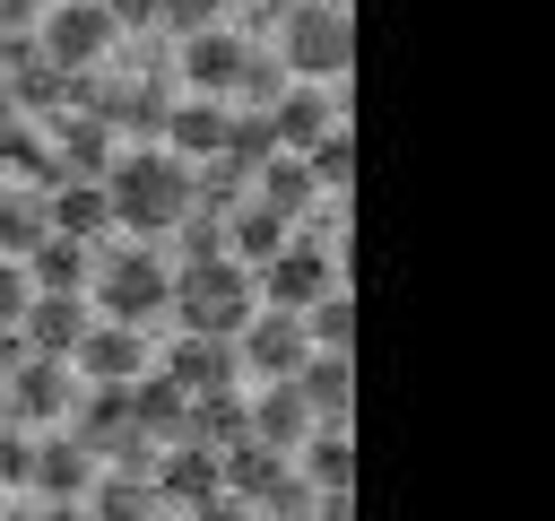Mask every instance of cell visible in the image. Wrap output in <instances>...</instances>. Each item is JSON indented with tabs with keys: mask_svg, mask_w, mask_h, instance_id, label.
Returning <instances> with one entry per match:
<instances>
[{
	"mask_svg": "<svg viewBox=\"0 0 555 521\" xmlns=\"http://www.w3.org/2000/svg\"><path fill=\"white\" fill-rule=\"evenodd\" d=\"M9 417H69V365L61 356H26V373L9 382Z\"/></svg>",
	"mask_w": 555,
	"mask_h": 521,
	"instance_id": "cell-23",
	"label": "cell"
},
{
	"mask_svg": "<svg viewBox=\"0 0 555 521\" xmlns=\"http://www.w3.org/2000/svg\"><path fill=\"white\" fill-rule=\"evenodd\" d=\"M0 26H17V35H26V26H35V9H26V0H0Z\"/></svg>",
	"mask_w": 555,
	"mask_h": 521,
	"instance_id": "cell-33",
	"label": "cell"
},
{
	"mask_svg": "<svg viewBox=\"0 0 555 521\" xmlns=\"http://www.w3.org/2000/svg\"><path fill=\"white\" fill-rule=\"evenodd\" d=\"M286 382L304 391L312 417H347V408H356V347H312Z\"/></svg>",
	"mask_w": 555,
	"mask_h": 521,
	"instance_id": "cell-16",
	"label": "cell"
},
{
	"mask_svg": "<svg viewBox=\"0 0 555 521\" xmlns=\"http://www.w3.org/2000/svg\"><path fill=\"white\" fill-rule=\"evenodd\" d=\"M251 287H260V304H278V313H304L312 295H330L338 287V260H330V234H286L260 269H251Z\"/></svg>",
	"mask_w": 555,
	"mask_h": 521,
	"instance_id": "cell-6",
	"label": "cell"
},
{
	"mask_svg": "<svg viewBox=\"0 0 555 521\" xmlns=\"http://www.w3.org/2000/svg\"><path fill=\"white\" fill-rule=\"evenodd\" d=\"M26 460H35V443L17 425H0V486H26Z\"/></svg>",
	"mask_w": 555,
	"mask_h": 521,
	"instance_id": "cell-29",
	"label": "cell"
},
{
	"mask_svg": "<svg viewBox=\"0 0 555 521\" xmlns=\"http://www.w3.org/2000/svg\"><path fill=\"white\" fill-rule=\"evenodd\" d=\"M260 113H269V139H278V148H312L321 130H338V122H347L338 87H321V78H295V87H278V104H260Z\"/></svg>",
	"mask_w": 555,
	"mask_h": 521,
	"instance_id": "cell-10",
	"label": "cell"
},
{
	"mask_svg": "<svg viewBox=\"0 0 555 521\" xmlns=\"http://www.w3.org/2000/svg\"><path fill=\"white\" fill-rule=\"evenodd\" d=\"M87 321H95L87 295H35V304L17 313V339H26V356H61V365H69V347H78Z\"/></svg>",
	"mask_w": 555,
	"mask_h": 521,
	"instance_id": "cell-15",
	"label": "cell"
},
{
	"mask_svg": "<svg viewBox=\"0 0 555 521\" xmlns=\"http://www.w3.org/2000/svg\"><path fill=\"white\" fill-rule=\"evenodd\" d=\"M87 269H95V243H69V234H43L26 252V287L35 295H87Z\"/></svg>",
	"mask_w": 555,
	"mask_h": 521,
	"instance_id": "cell-21",
	"label": "cell"
},
{
	"mask_svg": "<svg viewBox=\"0 0 555 521\" xmlns=\"http://www.w3.org/2000/svg\"><path fill=\"white\" fill-rule=\"evenodd\" d=\"M243 35H217V26H191L182 35V78H191V96H234V78H243Z\"/></svg>",
	"mask_w": 555,
	"mask_h": 521,
	"instance_id": "cell-14",
	"label": "cell"
},
{
	"mask_svg": "<svg viewBox=\"0 0 555 521\" xmlns=\"http://www.w3.org/2000/svg\"><path fill=\"white\" fill-rule=\"evenodd\" d=\"M0 521H35V512H0Z\"/></svg>",
	"mask_w": 555,
	"mask_h": 521,
	"instance_id": "cell-34",
	"label": "cell"
},
{
	"mask_svg": "<svg viewBox=\"0 0 555 521\" xmlns=\"http://www.w3.org/2000/svg\"><path fill=\"white\" fill-rule=\"evenodd\" d=\"M104 165H113V122L69 113L61 139H52V182H61V174H104Z\"/></svg>",
	"mask_w": 555,
	"mask_h": 521,
	"instance_id": "cell-22",
	"label": "cell"
},
{
	"mask_svg": "<svg viewBox=\"0 0 555 521\" xmlns=\"http://www.w3.org/2000/svg\"><path fill=\"white\" fill-rule=\"evenodd\" d=\"M104 17L130 35V26H147V17H156V0H104Z\"/></svg>",
	"mask_w": 555,
	"mask_h": 521,
	"instance_id": "cell-32",
	"label": "cell"
},
{
	"mask_svg": "<svg viewBox=\"0 0 555 521\" xmlns=\"http://www.w3.org/2000/svg\"><path fill=\"white\" fill-rule=\"evenodd\" d=\"M182 399H208V391H243V356H234V339H217V330H182L173 347H165V365H156Z\"/></svg>",
	"mask_w": 555,
	"mask_h": 521,
	"instance_id": "cell-9",
	"label": "cell"
},
{
	"mask_svg": "<svg viewBox=\"0 0 555 521\" xmlns=\"http://www.w3.org/2000/svg\"><path fill=\"white\" fill-rule=\"evenodd\" d=\"M165 313H182V330H217V339H234V330L260 313V287H251V269H243L234 252H199V260L173 269Z\"/></svg>",
	"mask_w": 555,
	"mask_h": 521,
	"instance_id": "cell-2",
	"label": "cell"
},
{
	"mask_svg": "<svg viewBox=\"0 0 555 521\" xmlns=\"http://www.w3.org/2000/svg\"><path fill=\"white\" fill-rule=\"evenodd\" d=\"M156 17H165L173 35H191V26H208L217 9H208V0H156Z\"/></svg>",
	"mask_w": 555,
	"mask_h": 521,
	"instance_id": "cell-30",
	"label": "cell"
},
{
	"mask_svg": "<svg viewBox=\"0 0 555 521\" xmlns=\"http://www.w3.org/2000/svg\"><path fill=\"white\" fill-rule=\"evenodd\" d=\"M69 373L95 382V391L139 382V373H147V330H139V321H87L78 347H69Z\"/></svg>",
	"mask_w": 555,
	"mask_h": 521,
	"instance_id": "cell-7",
	"label": "cell"
},
{
	"mask_svg": "<svg viewBox=\"0 0 555 521\" xmlns=\"http://www.w3.org/2000/svg\"><path fill=\"white\" fill-rule=\"evenodd\" d=\"M295 452H304L295 460L304 486H356V434H347V417H312V434Z\"/></svg>",
	"mask_w": 555,
	"mask_h": 521,
	"instance_id": "cell-19",
	"label": "cell"
},
{
	"mask_svg": "<svg viewBox=\"0 0 555 521\" xmlns=\"http://www.w3.org/2000/svg\"><path fill=\"white\" fill-rule=\"evenodd\" d=\"M104 200H113V234H173L182 217H191V165L173 156V148H113V165H104Z\"/></svg>",
	"mask_w": 555,
	"mask_h": 521,
	"instance_id": "cell-1",
	"label": "cell"
},
{
	"mask_svg": "<svg viewBox=\"0 0 555 521\" xmlns=\"http://www.w3.org/2000/svg\"><path fill=\"white\" fill-rule=\"evenodd\" d=\"M173 521H243V504H234V495H199V504H182Z\"/></svg>",
	"mask_w": 555,
	"mask_h": 521,
	"instance_id": "cell-31",
	"label": "cell"
},
{
	"mask_svg": "<svg viewBox=\"0 0 555 521\" xmlns=\"http://www.w3.org/2000/svg\"><path fill=\"white\" fill-rule=\"evenodd\" d=\"M225 96H191V104H165V130H156V148H173L182 165H208L217 148H225Z\"/></svg>",
	"mask_w": 555,
	"mask_h": 521,
	"instance_id": "cell-12",
	"label": "cell"
},
{
	"mask_svg": "<svg viewBox=\"0 0 555 521\" xmlns=\"http://www.w3.org/2000/svg\"><path fill=\"white\" fill-rule=\"evenodd\" d=\"M304 156V174H312V191H347L356 182V130L338 122V130H321L312 148H295Z\"/></svg>",
	"mask_w": 555,
	"mask_h": 521,
	"instance_id": "cell-27",
	"label": "cell"
},
{
	"mask_svg": "<svg viewBox=\"0 0 555 521\" xmlns=\"http://www.w3.org/2000/svg\"><path fill=\"white\" fill-rule=\"evenodd\" d=\"M208 9H243V0H208Z\"/></svg>",
	"mask_w": 555,
	"mask_h": 521,
	"instance_id": "cell-35",
	"label": "cell"
},
{
	"mask_svg": "<svg viewBox=\"0 0 555 521\" xmlns=\"http://www.w3.org/2000/svg\"><path fill=\"white\" fill-rule=\"evenodd\" d=\"M43 234H52L43 191H35V182H0V260H26Z\"/></svg>",
	"mask_w": 555,
	"mask_h": 521,
	"instance_id": "cell-25",
	"label": "cell"
},
{
	"mask_svg": "<svg viewBox=\"0 0 555 521\" xmlns=\"http://www.w3.org/2000/svg\"><path fill=\"white\" fill-rule=\"evenodd\" d=\"M278 61H286L295 78L338 87L347 61H356V17H347V0H286V9H278Z\"/></svg>",
	"mask_w": 555,
	"mask_h": 521,
	"instance_id": "cell-3",
	"label": "cell"
},
{
	"mask_svg": "<svg viewBox=\"0 0 555 521\" xmlns=\"http://www.w3.org/2000/svg\"><path fill=\"white\" fill-rule=\"evenodd\" d=\"M87 478H95V452H87L78 434L35 443V460H26V486H35L43 504H78V495H87Z\"/></svg>",
	"mask_w": 555,
	"mask_h": 521,
	"instance_id": "cell-17",
	"label": "cell"
},
{
	"mask_svg": "<svg viewBox=\"0 0 555 521\" xmlns=\"http://www.w3.org/2000/svg\"><path fill=\"white\" fill-rule=\"evenodd\" d=\"M87 521H156V495H147V469H113V478H87Z\"/></svg>",
	"mask_w": 555,
	"mask_h": 521,
	"instance_id": "cell-24",
	"label": "cell"
},
{
	"mask_svg": "<svg viewBox=\"0 0 555 521\" xmlns=\"http://www.w3.org/2000/svg\"><path fill=\"white\" fill-rule=\"evenodd\" d=\"M165 295H173V269L147 252V243H113L95 269H87V313L95 321H156L165 313Z\"/></svg>",
	"mask_w": 555,
	"mask_h": 521,
	"instance_id": "cell-4",
	"label": "cell"
},
{
	"mask_svg": "<svg viewBox=\"0 0 555 521\" xmlns=\"http://www.w3.org/2000/svg\"><path fill=\"white\" fill-rule=\"evenodd\" d=\"M295 321H304V339H312V347H356V304H347L338 287H330V295H312Z\"/></svg>",
	"mask_w": 555,
	"mask_h": 521,
	"instance_id": "cell-28",
	"label": "cell"
},
{
	"mask_svg": "<svg viewBox=\"0 0 555 521\" xmlns=\"http://www.w3.org/2000/svg\"><path fill=\"white\" fill-rule=\"evenodd\" d=\"M243 434H251V443H269V452H295V443L312 434L304 391H295V382H260V391L243 399Z\"/></svg>",
	"mask_w": 555,
	"mask_h": 521,
	"instance_id": "cell-13",
	"label": "cell"
},
{
	"mask_svg": "<svg viewBox=\"0 0 555 521\" xmlns=\"http://www.w3.org/2000/svg\"><path fill=\"white\" fill-rule=\"evenodd\" d=\"M251 200H260V208H278L286 226H304V208H312L321 191H312V174H304V156H295V148H269V156L251 165Z\"/></svg>",
	"mask_w": 555,
	"mask_h": 521,
	"instance_id": "cell-18",
	"label": "cell"
},
{
	"mask_svg": "<svg viewBox=\"0 0 555 521\" xmlns=\"http://www.w3.org/2000/svg\"><path fill=\"white\" fill-rule=\"evenodd\" d=\"M278 478H286V452H269V443H251V434L217 443V486H225L234 504H260Z\"/></svg>",
	"mask_w": 555,
	"mask_h": 521,
	"instance_id": "cell-20",
	"label": "cell"
},
{
	"mask_svg": "<svg viewBox=\"0 0 555 521\" xmlns=\"http://www.w3.org/2000/svg\"><path fill=\"white\" fill-rule=\"evenodd\" d=\"M234 356H243V382H286V373L312 356V339H304V321H295V313L260 304V313L234 330Z\"/></svg>",
	"mask_w": 555,
	"mask_h": 521,
	"instance_id": "cell-8",
	"label": "cell"
},
{
	"mask_svg": "<svg viewBox=\"0 0 555 521\" xmlns=\"http://www.w3.org/2000/svg\"><path fill=\"white\" fill-rule=\"evenodd\" d=\"M26 35H35V52H43L61 78H87V69H104V61L121 52V26L104 17V0H52Z\"/></svg>",
	"mask_w": 555,
	"mask_h": 521,
	"instance_id": "cell-5",
	"label": "cell"
},
{
	"mask_svg": "<svg viewBox=\"0 0 555 521\" xmlns=\"http://www.w3.org/2000/svg\"><path fill=\"white\" fill-rule=\"evenodd\" d=\"M43 217H52V234H69V243H104V234H113L104 174H61V182H43Z\"/></svg>",
	"mask_w": 555,
	"mask_h": 521,
	"instance_id": "cell-11",
	"label": "cell"
},
{
	"mask_svg": "<svg viewBox=\"0 0 555 521\" xmlns=\"http://www.w3.org/2000/svg\"><path fill=\"white\" fill-rule=\"evenodd\" d=\"M286 234H295V226H286L278 208H260V200H243V208L225 217V252H234L243 269H260V260H269V252H278Z\"/></svg>",
	"mask_w": 555,
	"mask_h": 521,
	"instance_id": "cell-26",
	"label": "cell"
}]
</instances>
